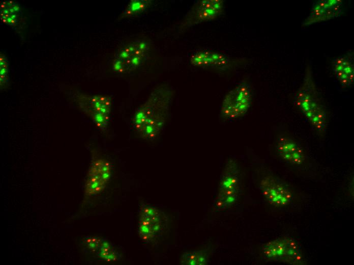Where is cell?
Instances as JSON below:
<instances>
[{
  "mask_svg": "<svg viewBox=\"0 0 354 265\" xmlns=\"http://www.w3.org/2000/svg\"><path fill=\"white\" fill-rule=\"evenodd\" d=\"M171 99L170 92L157 90L135 112L132 119L134 129L141 138H157L164 127Z\"/></svg>",
  "mask_w": 354,
  "mask_h": 265,
  "instance_id": "1",
  "label": "cell"
},
{
  "mask_svg": "<svg viewBox=\"0 0 354 265\" xmlns=\"http://www.w3.org/2000/svg\"><path fill=\"white\" fill-rule=\"evenodd\" d=\"M294 104L318 131L326 130V113L318 96L311 70L309 67L307 68L302 85L295 94Z\"/></svg>",
  "mask_w": 354,
  "mask_h": 265,
  "instance_id": "2",
  "label": "cell"
},
{
  "mask_svg": "<svg viewBox=\"0 0 354 265\" xmlns=\"http://www.w3.org/2000/svg\"><path fill=\"white\" fill-rule=\"evenodd\" d=\"M262 252L270 260L290 264L302 263L300 247L295 240L289 237H282L267 243L262 248Z\"/></svg>",
  "mask_w": 354,
  "mask_h": 265,
  "instance_id": "3",
  "label": "cell"
},
{
  "mask_svg": "<svg viewBox=\"0 0 354 265\" xmlns=\"http://www.w3.org/2000/svg\"><path fill=\"white\" fill-rule=\"evenodd\" d=\"M148 50V43L141 40L127 43L118 50L113 62V69L120 73L134 70L143 62Z\"/></svg>",
  "mask_w": 354,
  "mask_h": 265,
  "instance_id": "4",
  "label": "cell"
},
{
  "mask_svg": "<svg viewBox=\"0 0 354 265\" xmlns=\"http://www.w3.org/2000/svg\"><path fill=\"white\" fill-rule=\"evenodd\" d=\"M251 101V87L247 83H242L225 96L221 106V116L229 120L240 117L247 112Z\"/></svg>",
  "mask_w": 354,
  "mask_h": 265,
  "instance_id": "5",
  "label": "cell"
},
{
  "mask_svg": "<svg viewBox=\"0 0 354 265\" xmlns=\"http://www.w3.org/2000/svg\"><path fill=\"white\" fill-rule=\"evenodd\" d=\"M260 189L263 196L273 205L284 206L291 201L292 194L289 190L272 177L263 178L260 183Z\"/></svg>",
  "mask_w": 354,
  "mask_h": 265,
  "instance_id": "6",
  "label": "cell"
},
{
  "mask_svg": "<svg viewBox=\"0 0 354 265\" xmlns=\"http://www.w3.org/2000/svg\"><path fill=\"white\" fill-rule=\"evenodd\" d=\"M223 1L203 0L197 3L188 14L186 23L188 25L213 20L222 12Z\"/></svg>",
  "mask_w": 354,
  "mask_h": 265,
  "instance_id": "7",
  "label": "cell"
},
{
  "mask_svg": "<svg viewBox=\"0 0 354 265\" xmlns=\"http://www.w3.org/2000/svg\"><path fill=\"white\" fill-rule=\"evenodd\" d=\"M342 5L341 0H321L314 2L311 12L303 24L309 25L339 16L342 13Z\"/></svg>",
  "mask_w": 354,
  "mask_h": 265,
  "instance_id": "8",
  "label": "cell"
},
{
  "mask_svg": "<svg viewBox=\"0 0 354 265\" xmlns=\"http://www.w3.org/2000/svg\"><path fill=\"white\" fill-rule=\"evenodd\" d=\"M190 61L194 66L211 67L219 70H225L229 64L228 58L224 54L209 50L195 51L191 55Z\"/></svg>",
  "mask_w": 354,
  "mask_h": 265,
  "instance_id": "9",
  "label": "cell"
},
{
  "mask_svg": "<svg viewBox=\"0 0 354 265\" xmlns=\"http://www.w3.org/2000/svg\"><path fill=\"white\" fill-rule=\"evenodd\" d=\"M276 148L280 156L291 164L300 165L305 159L302 149L288 137H280L277 142Z\"/></svg>",
  "mask_w": 354,
  "mask_h": 265,
  "instance_id": "10",
  "label": "cell"
},
{
  "mask_svg": "<svg viewBox=\"0 0 354 265\" xmlns=\"http://www.w3.org/2000/svg\"><path fill=\"white\" fill-rule=\"evenodd\" d=\"M351 55L338 57L332 62V69L335 77L344 87L350 86L353 82V58Z\"/></svg>",
  "mask_w": 354,
  "mask_h": 265,
  "instance_id": "11",
  "label": "cell"
},
{
  "mask_svg": "<svg viewBox=\"0 0 354 265\" xmlns=\"http://www.w3.org/2000/svg\"><path fill=\"white\" fill-rule=\"evenodd\" d=\"M238 185L239 177L237 165L234 162H229L220 176L219 186V192L238 191Z\"/></svg>",
  "mask_w": 354,
  "mask_h": 265,
  "instance_id": "12",
  "label": "cell"
},
{
  "mask_svg": "<svg viewBox=\"0 0 354 265\" xmlns=\"http://www.w3.org/2000/svg\"><path fill=\"white\" fill-rule=\"evenodd\" d=\"M20 14V7L16 2L6 1L1 5V19L7 25L15 26Z\"/></svg>",
  "mask_w": 354,
  "mask_h": 265,
  "instance_id": "13",
  "label": "cell"
},
{
  "mask_svg": "<svg viewBox=\"0 0 354 265\" xmlns=\"http://www.w3.org/2000/svg\"><path fill=\"white\" fill-rule=\"evenodd\" d=\"M161 223L146 217L140 216L138 227L139 237L144 241H150L160 230L161 227Z\"/></svg>",
  "mask_w": 354,
  "mask_h": 265,
  "instance_id": "14",
  "label": "cell"
},
{
  "mask_svg": "<svg viewBox=\"0 0 354 265\" xmlns=\"http://www.w3.org/2000/svg\"><path fill=\"white\" fill-rule=\"evenodd\" d=\"M89 109L95 113L109 116L111 112V100L109 98L102 95H97L88 99Z\"/></svg>",
  "mask_w": 354,
  "mask_h": 265,
  "instance_id": "15",
  "label": "cell"
},
{
  "mask_svg": "<svg viewBox=\"0 0 354 265\" xmlns=\"http://www.w3.org/2000/svg\"><path fill=\"white\" fill-rule=\"evenodd\" d=\"M150 0H132L130 1L124 10L122 17H129L136 16L144 11L151 5Z\"/></svg>",
  "mask_w": 354,
  "mask_h": 265,
  "instance_id": "16",
  "label": "cell"
},
{
  "mask_svg": "<svg viewBox=\"0 0 354 265\" xmlns=\"http://www.w3.org/2000/svg\"><path fill=\"white\" fill-rule=\"evenodd\" d=\"M180 263L187 265H204L207 263V258L201 251L188 252L182 255Z\"/></svg>",
  "mask_w": 354,
  "mask_h": 265,
  "instance_id": "17",
  "label": "cell"
},
{
  "mask_svg": "<svg viewBox=\"0 0 354 265\" xmlns=\"http://www.w3.org/2000/svg\"><path fill=\"white\" fill-rule=\"evenodd\" d=\"M81 105V109L92 119L98 128L102 130L106 129L109 119V116L95 113L83 104Z\"/></svg>",
  "mask_w": 354,
  "mask_h": 265,
  "instance_id": "18",
  "label": "cell"
},
{
  "mask_svg": "<svg viewBox=\"0 0 354 265\" xmlns=\"http://www.w3.org/2000/svg\"><path fill=\"white\" fill-rule=\"evenodd\" d=\"M1 74L0 83L1 87H5L9 81L8 77V64L7 58L3 55H1Z\"/></svg>",
  "mask_w": 354,
  "mask_h": 265,
  "instance_id": "19",
  "label": "cell"
},
{
  "mask_svg": "<svg viewBox=\"0 0 354 265\" xmlns=\"http://www.w3.org/2000/svg\"><path fill=\"white\" fill-rule=\"evenodd\" d=\"M213 205L217 210H222L227 206L223 198L219 195L214 200Z\"/></svg>",
  "mask_w": 354,
  "mask_h": 265,
  "instance_id": "20",
  "label": "cell"
},
{
  "mask_svg": "<svg viewBox=\"0 0 354 265\" xmlns=\"http://www.w3.org/2000/svg\"><path fill=\"white\" fill-rule=\"evenodd\" d=\"M218 195H220L223 198L227 206L233 204L237 201L238 198L237 194H231L224 196L220 194Z\"/></svg>",
  "mask_w": 354,
  "mask_h": 265,
  "instance_id": "21",
  "label": "cell"
}]
</instances>
